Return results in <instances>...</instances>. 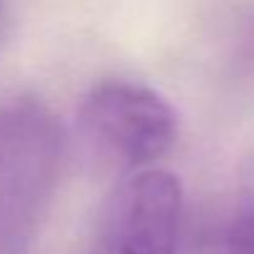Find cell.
<instances>
[{"mask_svg":"<svg viewBox=\"0 0 254 254\" xmlns=\"http://www.w3.org/2000/svg\"><path fill=\"white\" fill-rule=\"evenodd\" d=\"M80 127L90 145L112 165L147 170L177 140V115L152 87L132 80L92 85L80 107Z\"/></svg>","mask_w":254,"mask_h":254,"instance_id":"6da1fadb","label":"cell"},{"mask_svg":"<svg viewBox=\"0 0 254 254\" xmlns=\"http://www.w3.org/2000/svg\"><path fill=\"white\" fill-rule=\"evenodd\" d=\"M182 185L160 167L137 170L102 207L85 254H180Z\"/></svg>","mask_w":254,"mask_h":254,"instance_id":"3957f363","label":"cell"},{"mask_svg":"<svg viewBox=\"0 0 254 254\" xmlns=\"http://www.w3.org/2000/svg\"><path fill=\"white\" fill-rule=\"evenodd\" d=\"M65 135L33 97L0 107V224L15 232L35 219L60 175Z\"/></svg>","mask_w":254,"mask_h":254,"instance_id":"7a4b0ae2","label":"cell"}]
</instances>
